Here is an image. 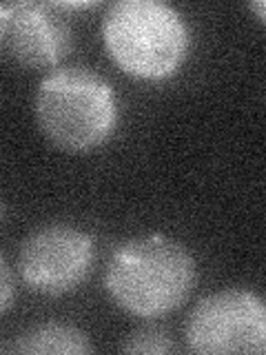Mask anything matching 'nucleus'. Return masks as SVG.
Masks as SVG:
<instances>
[{
    "label": "nucleus",
    "instance_id": "nucleus-5",
    "mask_svg": "<svg viewBox=\"0 0 266 355\" xmlns=\"http://www.w3.org/2000/svg\"><path fill=\"white\" fill-rule=\"evenodd\" d=\"M94 262V244L87 233L53 225L33 231L20 249V275L29 288L60 295L80 284Z\"/></svg>",
    "mask_w": 266,
    "mask_h": 355
},
{
    "label": "nucleus",
    "instance_id": "nucleus-9",
    "mask_svg": "<svg viewBox=\"0 0 266 355\" xmlns=\"http://www.w3.org/2000/svg\"><path fill=\"white\" fill-rule=\"evenodd\" d=\"M0 273H3V304H0V309L7 311L11 304V275H9L7 260L0 262Z\"/></svg>",
    "mask_w": 266,
    "mask_h": 355
},
{
    "label": "nucleus",
    "instance_id": "nucleus-3",
    "mask_svg": "<svg viewBox=\"0 0 266 355\" xmlns=\"http://www.w3.org/2000/svg\"><path fill=\"white\" fill-rule=\"evenodd\" d=\"M36 118L44 136L58 147L94 149L116 125L114 92L105 78L89 69H58L40 83Z\"/></svg>",
    "mask_w": 266,
    "mask_h": 355
},
{
    "label": "nucleus",
    "instance_id": "nucleus-7",
    "mask_svg": "<svg viewBox=\"0 0 266 355\" xmlns=\"http://www.w3.org/2000/svg\"><path fill=\"white\" fill-rule=\"evenodd\" d=\"M5 353H22V355H85L91 353L94 347L89 344L85 333L66 324H38L22 331L11 342L3 344Z\"/></svg>",
    "mask_w": 266,
    "mask_h": 355
},
{
    "label": "nucleus",
    "instance_id": "nucleus-1",
    "mask_svg": "<svg viewBox=\"0 0 266 355\" xmlns=\"http://www.w3.org/2000/svg\"><path fill=\"white\" fill-rule=\"evenodd\" d=\"M195 280V266L180 244L153 236L120 247L109 262L105 284L116 302L142 318L180 306Z\"/></svg>",
    "mask_w": 266,
    "mask_h": 355
},
{
    "label": "nucleus",
    "instance_id": "nucleus-10",
    "mask_svg": "<svg viewBox=\"0 0 266 355\" xmlns=\"http://www.w3.org/2000/svg\"><path fill=\"white\" fill-rule=\"evenodd\" d=\"M251 9L255 11V14H258V18L262 22H266V0H258V3H253Z\"/></svg>",
    "mask_w": 266,
    "mask_h": 355
},
{
    "label": "nucleus",
    "instance_id": "nucleus-8",
    "mask_svg": "<svg viewBox=\"0 0 266 355\" xmlns=\"http://www.w3.org/2000/svg\"><path fill=\"white\" fill-rule=\"evenodd\" d=\"M122 351L131 355H166L175 351V344L169 331L160 327H142L127 338V342L122 344Z\"/></svg>",
    "mask_w": 266,
    "mask_h": 355
},
{
    "label": "nucleus",
    "instance_id": "nucleus-6",
    "mask_svg": "<svg viewBox=\"0 0 266 355\" xmlns=\"http://www.w3.org/2000/svg\"><path fill=\"white\" fill-rule=\"evenodd\" d=\"M0 44L25 67L55 64L71 47V31L47 5L11 3L0 7Z\"/></svg>",
    "mask_w": 266,
    "mask_h": 355
},
{
    "label": "nucleus",
    "instance_id": "nucleus-4",
    "mask_svg": "<svg viewBox=\"0 0 266 355\" xmlns=\"http://www.w3.org/2000/svg\"><path fill=\"white\" fill-rule=\"evenodd\" d=\"M193 353L266 355V302L247 291H222L200 302L186 322Z\"/></svg>",
    "mask_w": 266,
    "mask_h": 355
},
{
    "label": "nucleus",
    "instance_id": "nucleus-2",
    "mask_svg": "<svg viewBox=\"0 0 266 355\" xmlns=\"http://www.w3.org/2000/svg\"><path fill=\"white\" fill-rule=\"evenodd\" d=\"M103 38L122 71L136 78H164L186 53V27L160 0H118L103 18Z\"/></svg>",
    "mask_w": 266,
    "mask_h": 355
}]
</instances>
